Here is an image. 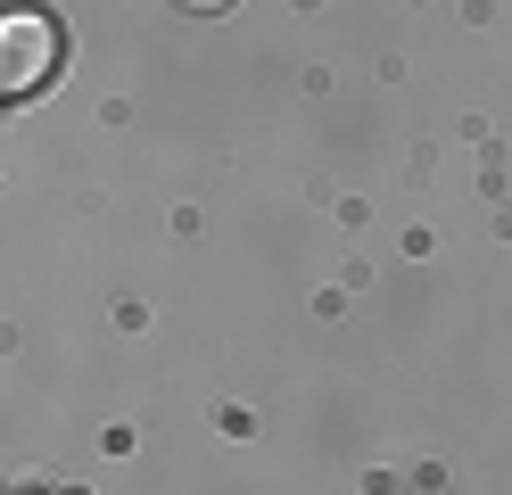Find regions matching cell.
Returning a JSON list of instances; mask_svg holds the SVG:
<instances>
[{
  "instance_id": "cell-2",
  "label": "cell",
  "mask_w": 512,
  "mask_h": 495,
  "mask_svg": "<svg viewBox=\"0 0 512 495\" xmlns=\"http://www.w3.org/2000/svg\"><path fill=\"white\" fill-rule=\"evenodd\" d=\"M174 9H190V17H223L232 0H174Z\"/></svg>"
},
{
  "instance_id": "cell-1",
  "label": "cell",
  "mask_w": 512,
  "mask_h": 495,
  "mask_svg": "<svg viewBox=\"0 0 512 495\" xmlns=\"http://www.w3.org/2000/svg\"><path fill=\"white\" fill-rule=\"evenodd\" d=\"M58 66H67V42H58V25L42 9H9L0 17V99L42 91Z\"/></svg>"
}]
</instances>
